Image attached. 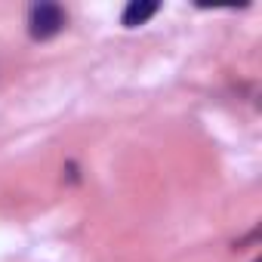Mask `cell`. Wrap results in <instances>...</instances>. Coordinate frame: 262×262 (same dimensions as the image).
Masks as SVG:
<instances>
[{"mask_svg":"<svg viewBox=\"0 0 262 262\" xmlns=\"http://www.w3.org/2000/svg\"><path fill=\"white\" fill-rule=\"evenodd\" d=\"M158 10H161V7L155 4V0H133V4H126L120 22H123L126 28H136V25H145Z\"/></svg>","mask_w":262,"mask_h":262,"instance_id":"cell-2","label":"cell"},{"mask_svg":"<svg viewBox=\"0 0 262 262\" xmlns=\"http://www.w3.org/2000/svg\"><path fill=\"white\" fill-rule=\"evenodd\" d=\"M68 16L59 4H34L28 10V34L31 40H53L65 28Z\"/></svg>","mask_w":262,"mask_h":262,"instance_id":"cell-1","label":"cell"}]
</instances>
